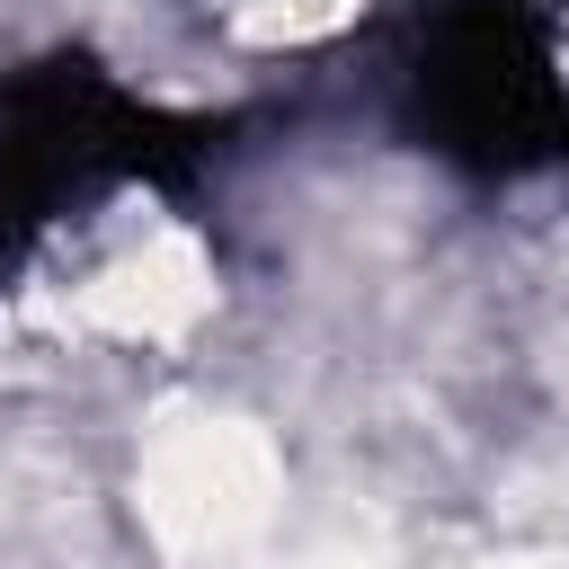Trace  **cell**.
I'll return each mask as SVG.
<instances>
[{"mask_svg": "<svg viewBox=\"0 0 569 569\" xmlns=\"http://www.w3.org/2000/svg\"><path fill=\"white\" fill-rule=\"evenodd\" d=\"M204 9H222L240 36H258V44H311V36H329V27H347L365 0H204Z\"/></svg>", "mask_w": 569, "mask_h": 569, "instance_id": "1", "label": "cell"}]
</instances>
